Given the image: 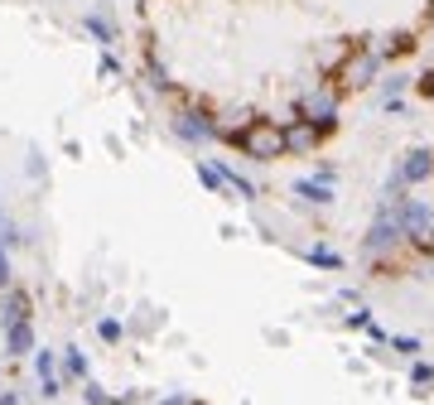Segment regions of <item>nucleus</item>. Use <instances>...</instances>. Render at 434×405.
<instances>
[{
  "instance_id": "f257e3e1",
  "label": "nucleus",
  "mask_w": 434,
  "mask_h": 405,
  "mask_svg": "<svg viewBox=\"0 0 434 405\" xmlns=\"http://www.w3.org/2000/svg\"><path fill=\"white\" fill-rule=\"evenodd\" d=\"M236 150H246L251 160H280L285 155V130L275 126V121H251L246 130H232L227 135Z\"/></svg>"
},
{
  "instance_id": "f03ea898",
  "label": "nucleus",
  "mask_w": 434,
  "mask_h": 405,
  "mask_svg": "<svg viewBox=\"0 0 434 405\" xmlns=\"http://www.w3.org/2000/svg\"><path fill=\"white\" fill-rule=\"evenodd\" d=\"M376 73V58L372 53H357V58H347L342 63V73H338V87L347 92V87H367V78Z\"/></svg>"
},
{
  "instance_id": "7ed1b4c3",
  "label": "nucleus",
  "mask_w": 434,
  "mask_h": 405,
  "mask_svg": "<svg viewBox=\"0 0 434 405\" xmlns=\"http://www.w3.org/2000/svg\"><path fill=\"white\" fill-rule=\"evenodd\" d=\"M430 174H434V150L406 155V164H401V184H420V179H430Z\"/></svg>"
},
{
  "instance_id": "20e7f679",
  "label": "nucleus",
  "mask_w": 434,
  "mask_h": 405,
  "mask_svg": "<svg viewBox=\"0 0 434 405\" xmlns=\"http://www.w3.org/2000/svg\"><path fill=\"white\" fill-rule=\"evenodd\" d=\"M319 145V130H314V121H300L295 130H285V150H314Z\"/></svg>"
},
{
  "instance_id": "39448f33",
  "label": "nucleus",
  "mask_w": 434,
  "mask_h": 405,
  "mask_svg": "<svg viewBox=\"0 0 434 405\" xmlns=\"http://www.w3.org/2000/svg\"><path fill=\"white\" fill-rule=\"evenodd\" d=\"M295 193H300V198H314V203H328V198H333V193H328V184H309V179H300V184H295Z\"/></svg>"
},
{
  "instance_id": "423d86ee",
  "label": "nucleus",
  "mask_w": 434,
  "mask_h": 405,
  "mask_svg": "<svg viewBox=\"0 0 434 405\" xmlns=\"http://www.w3.org/2000/svg\"><path fill=\"white\" fill-rule=\"evenodd\" d=\"M179 130H184V135H198V140L213 135V126H208L203 116H179Z\"/></svg>"
},
{
  "instance_id": "0eeeda50",
  "label": "nucleus",
  "mask_w": 434,
  "mask_h": 405,
  "mask_svg": "<svg viewBox=\"0 0 434 405\" xmlns=\"http://www.w3.org/2000/svg\"><path fill=\"white\" fill-rule=\"evenodd\" d=\"M391 236H396V222H391V227H386V222H376V232H372V246H386Z\"/></svg>"
},
{
  "instance_id": "6e6552de",
  "label": "nucleus",
  "mask_w": 434,
  "mask_h": 405,
  "mask_svg": "<svg viewBox=\"0 0 434 405\" xmlns=\"http://www.w3.org/2000/svg\"><path fill=\"white\" fill-rule=\"evenodd\" d=\"M415 44H410V34H401V39H391V53H410Z\"/></svg>"
},
{
  "instance_id": "1a4fd4ad",
  "label": "nucleus",
  "mask_w": 434,
  "mask_h": 405,
  "mask_svg": "<svg viewBox=\"0 0 434 405\" xmlns=\"http://www.w3.org/2000/svg\"><path fill=\"white\" fill-rule=\"evenodd\" d=\"M420 92H425V97L434 101V73H430V78H420Z\"/></svg>"
},
{
  "instance_id": "9d476101",
  "label": "nucleus",
  "mask_w": 434,
  "mask_h": 405,
  "mask_svg": "<svg viewBox=\"0 0 434 405\" xmlns=\"http://www.w3.org/2000/svg\"><path fill=\"white\" fill-rule=\"evenodd\" d=\"M5 280H10V261L0 256V285H5Z\"/></svg>"
}]
</instances>
